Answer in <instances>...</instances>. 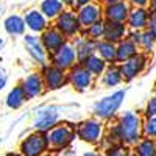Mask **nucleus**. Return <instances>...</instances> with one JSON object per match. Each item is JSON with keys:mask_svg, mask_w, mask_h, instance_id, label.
Returning <instances> with one entry per match:
<instances>
[{"mask_svg": "<svg viewBox=\"0 0 156 156\" xmlns=\"http://www.w3.org/2000/svg\"><path fill=\"white\" fill-rule=\"evenodd\" d=\"M119 129H120V137L123 144L133 145L137 144V140L140 139V117L137 114H134L133 111H126L125 114H122L120 120H119Z\"/></svg>", "mask_w": 156, "mask_h": 156, "instance_id": "f257e3e1", "label": "nucleus"}, {"mask_svg": "<svg viewBox=\"0 0 156 156\" xmlns=\"http://www.w3.org/2000/svg\"><path fill=\"white\" fill-rule=\"evenodd\" d=\"M125 95H126V90L120 89V90L112 92L111 95L98 100L94 105V114L97 117H100V119H109V117H112L117 111H119V108L122 106Z\"/></svg>", "mask_w": 156, "mask_h": 156, "instance_id": "f03ea898", "label": "nucleus"}, {"mask_svg": "<svg viewBox=\"0 0 156 156\" xmlns=\"http://www.w3.org/2000/svg\"><path fill=\"white\" fill-rule=\"evenodd\" d=\"M48 137L44 131H37L27 136L20 144V153L23 156H41L48 148Z\"/></svg>", "mask_w": 156, "mask_h": 156, "instance_id": "7ed1b4c3", "label": "nucleus"}, {"mask_svg": "<svg viewBox=\"0 0 156 156\" xmlns=\"http://www.w3.org/2000/svg\"><path fill=\"white\" fill-rule=\"evenodd\" d=\"M55 28L59 30L66 37H72V36L80 33L81 23H80V19H78V16L75 14L73 11H66L64 9L61 14L56 17Z\"/></svg>", "mask_w": 156, "mask_h": 156, "instance_id": "20e7f679", "label": "nucleus"}, {"mask_svg": "<svg viewBox=\"0 0 156 156\" xmlns=\"http://www.w3.org/2000/svg\"><path fill=\"white\" fill-rule=\"evenodd\" d=\"M51 61H53V66L62 69V70H70L73 67V64L76 59V51L75 47L69 42H66L64 45H61L56 51L51 53Z\"/></svg>", "mask_w": 156, "mask_h": 156, "instance_id": "39448f33", "label": "nucleus"}, {"mask_svg": "<svg viewBox=\"0 0 156 156\" xmlns=\"http://www.w3.org/2000/svg\"><path fill=\"white\" fill-rule=\"evenodd\" d=\"M48 145L53 150L66 148L70 142L73 140V131L67 125H56L48 131Z\"/></svg>", "mask_w": 156, "mask_h": 156, "instance_id": "423d86ee", "label": "nucleus"}, {"mask_svg": "<svg viewBox=\"0 0 156 156\" xmlns=\"http://www.w3.org/2000/svg\"><path fill=\"white\" fill-rule=\"evenodd\" d=\"M147 66V56L144 53H137L134 55L133 58H129L123 62H120V72H122V76L125 81H131L133 78H136L142 70L145 69Z\"/></svg>", "mask_w": 156, "mask_h": 156, "instance_id": "0eeeda50", "label": "nucleus"}, {"mask_svg": "<svg viewBox=\"0 0 156 156\" xmlns=\"http://www.w3.org/2000/svg\"><path fill=\"white\" fill-rule=\"evenodd\" d=\"M69 83L76 89V90H86L92 86L94 81V75L90 73L83 64H76L69 70Z\"/></svg>", "mask_w": 156, "mask_h": 156, "instance_id": "6e6552de", "label": "nucleus"}, {"mask_svg": "<svg viewBox=\"0 0 156 156\" xmlns=\"http://www.w3.org/2000/svg\"><path fill=\"white\" fill-rule=\"evenodd\" d=\"M101 123L98 120L94 119H87L84 122H81L76 128V134L80 139H83L84 142H89V144H94L101 137Z\"/></svg>", "mask_w": 156, "mask_h": 156, "instance_id": "1a4fd4ad", "label": "nucleus"}, {"mask_svg": "<svg viewBox=\"0 0 156 156\" xmlns=\"http://www.w3.org/2000/svg\"><path fill=\"white\" fill-rule=\"evenodd\" d=\"M42 78H44L45 87L50 89V90H56V89L62 87L66 84V81L69 80L66 72L59 67H56V66H44Z\"/></svg>", "mask_w": 156, "mask_h": 156, "instance_id": "9d476101", "label": "nucleus"}, {"mask_svg": "<svg viewBox=\"0 0 156 156\" xmlns=\"http://www.w3.org/2000/svg\"><path fill=\"white\" fill-rule=\"evenodd\" d=\"M23 44L27 47L28 53L31 55V58L44 67L45 61H47V50H45V47L41 41V37H36L33 34H25L23 36Z\"/></svg>", "mask_w": 156, "mask_h": 156, "instance_id": "9b49d317", "label": "nucleus"}, {"mask_svg": "<svg viewBox=\"0 0 156 156\" xmlns=\"http://www.w3.org/2000/svg\"><path fill=\"white\" fill-rule=\"evenodd\" d=\"M76 16H78V19H80L81 27L87 28L92 23H95L97 20L101 19V8L97 3H89V5H84V6H81L80 9H78Z\"/></svg>", "mask_w": 156, "mask_h": 156, "instance_id": "f8f14e48", "label": "nucleus"}, {"mask_svg": "<svg viewBox=\"0 0 156 156\" xmlns=\"http://www.w3.org/2000/svg\"><path fill=\"white\" fill-rule=\"evenodd\" d=\"M41 41H42V44L48 53H53L61 45L66 44V36L56 28H47L41 36Z\"/></svg>", "mask_w": 156, "mask_h": 156, "instance_id": "ddd939ff", "label": "nucleus"}, {"mask_svg": "<svg viewBox=\"0 0 156 156\" xmlns=\"http://www.w3.org/2000/svg\"><path fill=\"white\" fill-rule=\"evenodd\" d=\"M22 87H23V90H25V94H27L28 98H34L37 95H41L44 87H45L42 75L41 73H30L28 76L23 78Z\"/></svg>", "mask_w": 156, "mask_h": 156, "instance_id": "4468645a", "label": "nucleus"}, {"mask_svg": "<svg viewBox=\"0 0 156 156\" xmlns=\"http://www.w3.org/2000/svg\"><path fill=\"white\" fill-rule=\"evenodd\" d=\"M131 9L126 2H119V3H112V5H106L103 14H105L106 20H112V22H126L128 16Z\"/></svg>", "mask_w": 156, "mask_h": 156, "instance_id": "2eb2a0df", "label": "nucleus"}, {"mask_svg": "<svg viewBox=\"0 0 156 156\" xmlns=\"http://www.w3.org/2000/svg\"><path fill=\"white\" fill-rule=\"evenodd\" d=\"M75 51H76V59L78 62H84L89 56L97 53V41L90 37H78L75 41Z\"/></svg>", "mask_w": 156, "mask_h": 156, "instance_id": "dca6fc26", "label": "nucleus"}, {"mask_svg": "<svg viewBox=\"0 0 156 156\" xmlns=\"http://www.w3.org/2000/svg\"><path fill=\"white\" fill-rule=\"evenodd\" d=\"M25 23L27 28L33 33H44L47 30V17L41 12V9H30L25 12Z\"/></svg>", "mask_w": 156, "mask_h": 156, "instance_id": "f3484780", "label": "nucleus"}, {"mask_svg": "<svg viewBox=\"0 0 156 156\" xmlns=\"http://www.w3.org/2000/svg\"><path fill=\"white\" fill-rule=\"evenodd\" d=\"M126 34V25L125 22H112V20H105V37L106 41L119 44L123 41Z\"/></svg>", "mask_w": 156, "mask_h": 156, "instance_id": "a211bd4d", "label": "nucleus"}, {"mask_svg": "<svg viewBox=\"0 0 156 156\" xmlns=\"http://www.w3.org/2000/svg\"><path fill=\"white\" fill-rule=\"evenodd\" d=\"M150 14L151 12L145 8H134L131 9V12H129L128 16V27L131 30H144L145 27H148V20H150Z\"/></svg>", "mask_w": 156, "mask_h": 156, "instance_id": "6ab92c4d", "label": "nucleus"}, {"mask_svg": "<svg viewBox=\"0 0 156 156\" xmlns=\"http://www.w3.org/2000/svg\"><path fill=\"white\" fill-rule=\"evenodd\" d=\"M58 120V112L51 108V109H44L37 114L36 120H34V128L37 131H47L55 126Z\"/></svg>", "mask_w": 156, "mask_h": 156, "instance_id": "aec40b11", "label": "nucleus"}, {"mask_svg": "<svg viewBox=\"0 0 156 156\" xmlns=\"http://www.w3.org/2000/svg\"><path fill=\"white\" fill-rule=\"evenodd\" d=\"M3 27H5V30H6L8 34L22 36L25 33V28H27V23H25V19L20 17L19 14H12V16H8L5 19Z\"/></svg>", "mask_w": 156, "mask_h": 156, "instance_id": "412c9836", "label": "nucleus"}, {"mask_svg": "<svg viewBox=\"0 0 156 156\" xmlns=\"http://www.w3.org/2000/svg\"><path fill=\"white\" fill-rule=\"evenodd\" d=\"M97 55L103 58L106 62H115L117 61V44L109 42L106 39L97 41Z\"/></svg>", "mask_w": 156, "mask_h": 156, "instance_id": "4be33fe9", "label": "nucleus"}, {"mask_svg": "<svg viewBox=\"0 0 156 156\" xmlns=\"http://www.w3.org/2000/svg\"><path fill=\"white\" fill-rule=\"evenodd\" d=\"M137 55V44H134L129 37H125L123 41L117 44V61L123 62L129 58Z\"/></svg>", "mask_w": 156, "mask_h": 156, "instance_id": "5701e85b", "label": "nucleus"}, {"mask_svg": "<svg viewBox=\"0 0 156 156\" xmlns=\"http://www.w3.org/2000/svg\"><path fill=\"white\" fill-rule=\"evenodd\" d=\"M64 11V3L61 0H42L41 2V12L47 19H56Z\"/></svg>", "mask_w": 156, "mask_h": 156, "instance_id": "b1692460", "label": "nucleus"}, {"mask_svg": "<svg viewBox=\"0 0 156 156\" xmlns=\"http://www.w3.org/2000/svg\"><path fill=\"white\" fill-rule=\"evenodd\" d=\"M83 64V66L90 72V73H92L94 76H100V75H103V73H105V70L108 69L106 67V61L105 59H103V58H100L98 55H92V56H89L84 62H81Z\"/></svg>", "mask_w": 156, "mask_h": 156, "instance_id": "393cba45", "label": "nucleus"}, {"mask_svg": "<svg viewBox=\"0 0 156 156\" xmlns=\"http://www.w3.org/2000/svg\"><path fill=\"white\" fill-rule=\"evenodd\" d=\"M27 98L28 97H27V94H25L22 84L16 86V87H12L9 90V94L6 95V106L11 108V109H17V108H20L23 105V101Z\"/></svg>", "mask_w": 156, "mask_h": 156, "instance_id": "a878e982", "label": "nucleus"}, {"mask_svg": "<svg viewBox=\"0 0 156 156\" xmlns=\"http://www.w3.org/2000/svg\"><path fill=\"white\" fill-rule=\"evenodd\" d=\"M123 81V76H122V72L119 67H108L105 70V73L101 75V83L105 84L106 87H115V86H119L120 83Z\"/></svg>", "mask_w": 156, "mask_h": 156, "instance_id": "bb28decb", "label": "nucleus"}, {"mask_svg": "<svg viewBox=\"0 0 156 156\" xmlns=\"http://www.w3.org/2000/svg\"><path fill=\"white\" fill-rule=\"evenodd\" d=\"M134 154L136 156H156V142L151 137L137 142V145L134 148Z\"/></svg>", "mask_w": 156, "mask_h": 156, "instance_id": "cd10ccee", "label": "nucleus"}, {"mask_svg": "<svg viewBox=\"0 0 156 156\" xmlns=\"http://www.w3.org/2000/svg\"><path fill=\"white\" fill-rule=\"evenodd\" d=\"M86 34L94 39V41H101L105 37V20H97L95 23H92L90 27L86 28Z\"/></svg>", "mask_w": 156, "mask_h": 156, "instance_id": "c85d7f7f", "label": "nucleus"}, {"mask_svg": "<svg viewBox=\"0 0 156 156\" xmlns=\"http://www.w3.org/2000/svg\"><path fill=\"white\" fill-rule=\"evenodd\" d=\"M154 42H156V37H154V34L150 31V30H147V31H142V36H140V47H142V50L144 51H151L153 48H154Z\"/></svg>", "mask_w": 156, "mask_h": 156, "instance_id": "c756f323", "label": "nucleus"}, {"mask_svg": "<svg viewBox=\"0 0 156 156\" xmlns=\"http://www.w3.org/2000/svg\"><path fill=\"white\" fill-rule=\"evenodd\" d=\"M144 133L147 137H156V117H150L147 119V122L142 125Z\"/></svg>", "mask_w": 156, "mask_h": 156, "instance_id": "7c9ffc66", "label": "nucleus"}, {"mask_svg": "<svg viewBox=\"0 0 156 156\" xmlns=\"http://www.w3.org/2000/svg\"><path fill=\"white\" fill-rule=\"evenodd\" d=\"M106 156H128V151L122 145H112L106 150Z\"/></svg>", "mask_w": 156, "mask_h": 156, "instance_id": "2f4dec72", "label": "nucleus"}, {"mask_svg": "<svg viewBox=\"0 0 156 156\" xmlns=\"http://www.w3.org/2000/svg\"><path fill=\"white\" fill-rule=\"evenodd\" d=\"M145 115H147V119H150V117H156V95L148 100L147 108H145Z\"/></svg>", "mask_w": 156, "mask_h": 156, "instance_id": "473e14b6", "label": "nucleus"}, {"mask_svg": "<svg viewBox=\"0 0 156 156\" xmlns=\"http://www.w3.org/2000/svg\"><path fill=\"white\" fill-rule=\"evenodd\" d=\"M148 30L154 34L156 37V12H151L150 14V20H148Z\"/></svg>", "mask_w": 156, "mask_h": 156, "instance_id": "72a5a7b5", "label": "nucleus"}, {"mask_svg": "<svg viewBox=\"0 0 156 156\" xmlns=\"http://www.w3.org/2000/svg\"><path fill=\"white\" fill-rule=\"evenodd\" d=\"M140 36H142V31L140 30H133V33H129V39L134 42V44H140Z\"/></svg>", "mask_w": 156, "mask_h": 156, "instance_id": "f704fd0d", "label": "nucleus"}, {"mask_svg": "<svg viewBox=\"0 0 156 156\" xmlns=\"http://www.w3.org/2000/svg\"><path fill=\"white\" fill-rule=\"evenodd\" d=\"M128 2L134 6H137V8H145L150 3V0H128Z\"/></svg>", "mask_w": 156, "mask_h": 156, "instance_id": "c9c22d12", "label": "nucleus"}, {"mask_svg": "<svg viewBox=\"0 0 156 156\" xmlns=\"http://www.w3.org/2000/svg\"><path fill=\"white\" fill-rule=\"evenodd\" d=\"M89 3H92V0H75V2H73V6L80 9L81 6H84V5H89Z\"/></svg>", "mask_w": 156, "mask_h": 156, "instance_id": "e433bc0d", "label": "nucleus"}, {"mask_svg": "<svg viewBox=\"0 0 156 156\" xmlns=\"http://www.w3.org/2000/svg\"><path fill=\"white\" fill-rule=\"evenodd\" d=\"M5 84H6V78H5L3 75H0V90L5 87Z\"/></svg>", "mask_w": 156, "mask_h": 156, "instance_id": "4c0bfd02", "label": "nucleus"}, {"mask_svg": "<svg viewBox=\"0 0 156 156\" xmlns=\"http://www.w3.org/2000/svg\"><path fill=\"white\" fill-rule=\"evenodd\" d=\"M119 2H125V0H103L105 5H112V3H119Z\"/></svg>", "mask_w": 156, "mask_h": 156, "instance_id": "58836bf2", "label": "nucleus"}, {"mask_svg": "<svg viewBox=\"0 0 156 156\" xmlns=\"http://www.w3.org/2000/svg\"><path fill=\"white\" fill-rule=\"evenodd\" d=\"M150 9L151 12H156V0H150Z\"/></svg>", "mask_w": 156, "mask_h": 156, "instance_id": "ea45409f", "label": "nucleus"}, {"mask_svg": "<svg viewBox=\"0 0 156 156\" xmlns=\"http://www.w3.org/2000/svg\"><path fill=\"white\" fill-rule=\"evenodd\" d=\"M62 156H75V151H72V150H66L62 153Z\"/></svg>", "mask_w": 156, "mask_h": 156, "instance_id": "a19ab883", "label": "nucleus"}, {"mask_svg": "<svg viewBox=\"0 0 156 156\" xmlns=\"http://www.w3.org/2000/svg\"><path fill=\"white\" fill-rule=\"evenodd\" d=\"M61 2H62L64 5H70V6H73V2H75V0H61Z\"/></svg>", "mask_w": 156, "mask_h": 156, "instance_id": "79ce46f5", "label": "nucleus"}, {"mask_svg": "<svg viewBox=\"0 0 156 156\" xmlns=\"http://www.w3.org/2000/svg\"><path fill=\"white\" fill-rule=\"evenodd\" d=\"M84 156H101V154H98V153H94V151H89V153H86Z\"/></svg>", "mask_w": 156, "mask_h": 156, "instance_id": "37998d69", "label": "nucleus"}, {"mask_svg": "<svg viewBox=\"0 0 156 156\" xmlns=\"http://www.w3.org/2000/svg\"><path fill=\"white\" fill-rule=\"evenodd\" d=\"M6 156H23V154H17V153H8Z\"/></svg>", "mask_w": 156, "mask_h": 156, "instance_id": "c03bdc74", "label": "nucleus"}, {"mask_svg": "<svg viewBox=\"0 0 156 156\" xmlns=\"http://www.w3.org/2000/svg\"><path fill=\"white\" fill-rule=\"evenodd\" d=\"M2 45H3V39H2V37H0V47H2Z\"/></svg>", "mask_w": 156, "mask_h": 156, "instance_id": "a18cd8bd", "label": "nucleus"}, {"mask_svg": "<svg viewBox=\"0 0 156 156\" xmlns=\"http://www.w3.org/2000/svg\"><path fill=\"white\" fill-rule=\"evenodd\" d=\"M0 11H2V6H0Z\"/></svg>", "mask_w": 156, "mask_h": 156, "instance_id": "49530a36", "label": "nucleus"}]
</instances>
